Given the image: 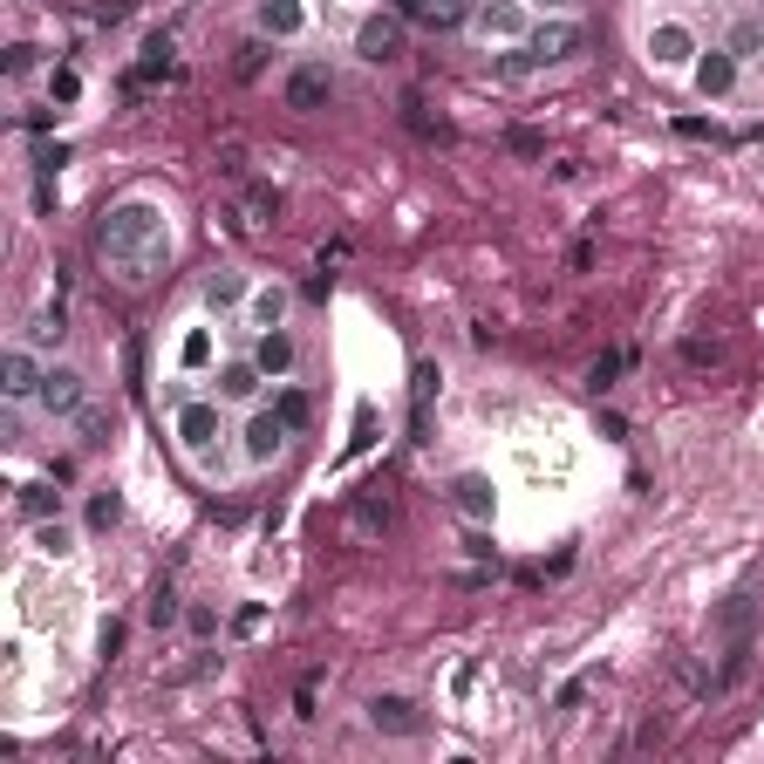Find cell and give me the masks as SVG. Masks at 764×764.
<instances>
[{"instance_id": "obj_1", "label": "cell", "mask_w": 764, "mask_h": 764, "mask_svg": "<svg viewBox=\"0 0 764 764\" xmlns=\"http://www.w3.org/2000/svg\"><path fill=\"white\" fill-rule=\"evenodd\" d=\"M96 253H103L123 280H151V273L171 260L164 212H157V205H144V198H130V205L103 212V226H96Z\"/></svg>"}, {"instance_id": "obj_2", "label": "cell", "mask_w": 764, "mask_h": 764, "mask_svg": "<svg viewBox=\"0 0 764 764\" xmlns=\"http://www.w3.org/2000/svg\"><path fill=\"white\" fill-rule=\"evenodd\" d=\"M219 437H226L219 403H178V444H185L191 458H212V451H219Z\"/></svg>"}, {"instance_id": "obj_3", "label": "cell", "mask_w": 764, "mask_h": 764, "mask_svg": "<svg viewBox=\"0 0 764 764\" xmlns=\"http://www.w3.org/2000/svg\"><path fill=\"white\" fill-rule=\"evenodd\" d=\"M355 55H362V62H396V55H403V14L362 21V28H355Z\"/></svg>"}, {"instance_id": "obj_4", "label": "cell", "mask_w": 764, "mask_h": 764, "mask_svg": "<svg viewBox=\"0 0 764 764\" xmlns=\"http://www.w3.org/2000/svg\"><path fill=\"white\" fill-rule=\"evenodd\" d=\"M328 96H335V76H328V69H314V62H301V69L287 76V110L314 116V110H328Z\"/></svg>"}, {"instance_id": "obj_5", "label": "cell", "mask_w": 764, "mask_h": 764, "mask_svg": "<svg viewBox=\"0 0 764 764\" xmlns=\"http://www.w3.org/2000/svg\"><path fill=\"white\" fill-rule=\"evenodd\" d=\"M580 48H587V35H580L573 21H546V28H533V41H526L533 62H567V55H580Z\"/></svg>"}, {"instance_id": "obj_6", "label": "cell", "mask_w": 764, "mask_h": 764, "mask_svg": "<svg viewBox=\"0 0 764 764\" xmlns=\"http://www.w3.org/2000/svg\"><path fill=\"white\" fill-rule=\"evenodd\" d=\"M280 444H287L280 410H260V417H253V430H246V458H253V464H273V458H280Z\"/></svg>"}, {"instance_id": "obj_7", "label": "cell", "mask_w": 764, "mask_h": 764, "mask_svg": "<svg viewBox=\"0 0 764 764\" xmlns=\"http://www.w3.org/2000/svg\"><path fill=\"white\" fill-rule=\"evenodd\" d=\"M41 403H48L55 417H76L82 410V376L76 369H48V376H41Z\"/></svg>"}, {"instance_id": "obj_8", "label": "cell", "mask_w": 764, "mask_h": 764, "mask_svg": "<svg viewBox=\"0 0 764 764\" xmlns=\"http://www.w3.org/2000/svg\"><path fill=\"white\" fill-rule=\"evenodd\" d=\"M369 724L389 730V737H410V730H423V717L403 703V696H369Z\"/></svg>"}, {"instance_id": "obj_9", "label": "cell", "mask_w": 764, "mask_h": 764, "mask_svg": "<svg viewBox=\"0 0 764 764\" xmlns=\"http://www.w3.org/2000/svg\"><path fill=\"white\" fill-rule=\"evenodd\" d=\"M696 89H703V96H730V89H737V62H730L724 48H710V55L696 62Z\"/></svg>"}, {"instance_id": "obj_10", "label": "cell", "mask_w": 764, "mask_h": 764, "mask_svg": "<svg viewBox=\"0 0 764 764\" xmlns=\"http://www.w3.org/2000/svg\"><path fill=\"white\" fill-rule=\"evenodd\" d=\"M451 498H458V512L464 519H492V478H478V471H464L458 485H451Z\"/></svg>"}, {"instance_id": "obj_11", "label": "cell", "mask_w": 764, "mask_h": 764, "mask_svg": "<svg viewBox=\"0 0 764 764\" xmlns=\"http://www.w3.org/2000/svg\"><path fill=\"white\" fill-rule=\"evenodd\" d=\"M437 362H417L410 369V410H417V444H423V430H430V396H437Z\"/></svg>"}, {"instance_id": "obj_12", "label": "cell", "mask_w": 764, "mask_h": 764, "mask_svg": "<svg viewBox=\"0 0 764 764\" xmlns=\"http://www.w3.org/2000/svg\"><path fill=\"white\" fill-rule=\"evenodd\" d=\"M157 76H171V35H151V41H144V62H137V76L123 82V89L137 96V89H144V82H157Z\"/></svg>"}, {"instance_id": "obj_13", "label": "cell", "mask_w": 764, "mask_h": 764, "mask_svg": "<svg viewBox=\"0 0 764 764\" xmlns=\"http://www.w3.org/2000/svg\"><path fill=\"white\" fill-rule=\"evenodd\" d=\"M41 376L48 369H35V355H21V348L7 355V396H41Z\"/></svg>"}, {"instance_id": "obj_14", "label": "cell", "mask_w": 764, "mask_h": 764, "mask_svg": "<svg viewBox=\"0 0 764 764\" xmlns=\"http://www.w3.org/2000/svg\"><path fill=\"white\" fill-rule=\"evenodd\" d=\"M260 35H301V7L294 0H260Z\"/></svg>"}, {"instance_id": "obj_15", "label": "cell", "mask_w": 764, "mask_h": 764, "mask_svg": "<svg viewBox=\"0 0 764 764\" xmlns=\"http://www.w3.org/2000/svg\"><path fill=\"white\" fill-rule=\"evenodd\" d=\"M689 48H696V41H689V28H676V21H669V28H655V35H649V55H655V62H683Z\"/></svg>"}, {"instance_id": "obj_16", "label": "cell", "mask_w": 764, "mask_h": 764, "mask_svg": "<svg viewBox=\"0 0 764 764\" xmlns=\"http://www.w3.org/2000/svg\"><path fill=\"white\" fill-rule=\"evenodd\" d=\"M253 389H260V362H253V369H246V362H232L226 376H219V396H226V403H246Z\"/></svg>"}, {"instance_id": "obj_17", "label": "cell", "mask_w": 764, "mask_h": 764, "mask_svg": "<svg viewBox=\"0 0 764 764\" xmlns=\"http://www.w3.org/2000/svg\"><path fill=\"white\" fill-rule=\"evenodd\" d=\"M253 362H260V369H267V376H280V369H287V362H294V342H287V335H280V328H267V335H260V355H253Z\"/></svg>"}, {"instance_id": "obj_18", "label": "cell", "mask_w": 764, "mask_h": 764, "mask_svg": "<svg viewBox=\"0 0 764 764\" xmlns=\"http://www.w3.org/2000/svg\"><path fill=\"white\" fill-rule=\"evenodd\" d=\"M464 14H471V0H417V21H430V28H458Z\"/></svg>"}, {"instance_id": "obj_19", "label": "cell", "mask_w": 764, "mask_h": 764, "mask_svg": "<svg viewBox=\"0 0 764 764\" xmlns=\"http://www.w3.org/2000/svg\"><path fill=\"white\" fill-rule=\"evenodd\" d=\"M478 28H485V35H519V28H526V14H519L512 0H498V7H485V14H478Z\"/></svg>"}, {"instance_id": "obj_20", "label": "cell", "mask_w": 764, "mask_h": 764, "mask_svg": "<svg viewBox=\"0 0 764 764\" xmlns=\"http://www.w3.org/2000/svg\"><path fill=\"white\" fill-rule=\"evenodd\" d=\"M76 430H82V444H89V451H96V444H110V410H89V403H82V410H76Z\"/></svg>"}, {"instance_id": "obj_21", "label": "cell", "mask_w": 764, "mask_h": 764, "mask_svg": "<svg viewBox=\"0 0 764 764\" xmlns=\"http://www.w3.org/2000/svg\"><path fill=\"white\" fill-rule=\"evenodd\" d=\"M55 505H62V492H48V485H21V512H28V519H55Z\"/></svg>"}, {"instance_id": "obj_22", "label": "cell", "mask_w": 764, "mask_h": 764, "mask_svg": "<svg viewBox=\"0 0 764 764\" xmlns=\"http://www.w3.org/2000/svg\"><path fill=\"white\" fill-rule=\"evenodd\" d=\"M239 294H246V280H239V273H212V280H205V301H212V307H232Z\"/></svg>"}, {"instance_id": "obj_23", "label": "cell", "mask_w": 764, "mask_h": 764, "mask_svg": "<svg viewBox=\"0 0 764 764\" xmlns=\"http://www.w3.org/2000/svg\"><path fill=\"white\" fill-rule=\"evenodd\" d=\"M280 314H287V294H280V287H267V294L253 301V321H260V328H280Z\"/></svg>"}, {"instance_id": "obj_24", "label": "cell", "mask_w": 764, "mask_h": 764, "mask_svg": "<svg viewBox=\"0 0 764 764\" xmlns=\"http://www.w3.org/2000/svg\"><path fill=\"white\" fill-rule=\"evenodd\" d=\"M116 519H123V498H116V492L89 498V526H116Z\"/></svg>"}, {"instance_id": "obj_25", "label": "cell", "mask_w": 764, "mask_h": 764, "mask_svg": "<svg viewBox=\"0 0 764 764\" xmlns=\"http://www.w3.org/2000/svg\"><path fill=\"white\" fill-rule=\"evenodd\" d=\"M614 376H621V355H601V362H594V369H587V389H594V396H601V389H608Z\"/></svg>"}, {"instance_id": "obj_26", "label": "cell", "mask_w": 764, "mask_h": 764, "mask_svg": "<svg viewBox=\"0 0 764 764\" xmlns=\"http://www.w3.org/2000/svg\"><path fill=\"white\" fill-rule=\"evenodd\" d=\"M273 410H280V423H287V430H301V423H307V396H294V389H287Z\"/></svg>"}, {"instance_id": "obj_27", "label": "cell", "mask_w": 764, "mask_h": 764, "mask_svg": "<svg viewBox=\"0 0 764 764\" xmlns=\"http://www.w3.org/2000/svg\"><path fill=\"white\" fill-rule=\"evenodd\" d=\"M724 628H730V635H744V628H751V594H737V601L724 608Z\"/></svg>"}, {"instance_id": "obj_28", "label": "cell", "mask_w": 764, "mask_h": 764, "mask_svg": "<svg viewBox=\"0 0 764 764\" xmlns=\"http://www.w3.org/2000/svg\"><path fill=\"white\" fill-rule=\"evenodd\" d=\"M151 621H157V628L178 621V594H171V587H157V594H151Z\"/></svg>"}, {"instance_id": "obj_29", "label": "cell", "mask_w": 764, "mask_h": 764, "mask_svg": "<svg viewBox=\"0 0 764 764\" xmlns=\"http://www.w3.org/2000/svg\"><path fill=\"white\" fill-rule=\"evenodd\" d=\"M28 335H35V342H62L69 328H62V314H41V321H35V328H28Z\"/></svg>"}, {"instance_id": "obj_30", "label": "cell", "mask_w": 764, "mask_h": 764, "mask_svg": "<svg viewBox=\"0 0 764 764\" xmlns=\"http://www.w3.org/2000/svg\"><path fill=\"white\" fill-rule=\"evenodd\" d=\"M355 519H362V526L376 533V526H389V505H376V498H362V505H355Z\"/></svg>"}, {"instance_id": "obj_31", "label": "cell", "mask_w": 764, "mask_h": 764, "mask_svg": "<svg viewBox=\"0 0 764 764\" xmlns=\"http://www.w3.org/2000/svg\"><path fill=\"white\" fill-rule=\"evenodd\" d=\"M260 55H267V48H260V41H246V48H239V62H232V69H239V76H260Z\"/></svg>"}, {"instance_id": "obj_32", "label": "cell", "mask_w": 764, "mask_h": 764, "mask_svg": "<svg viewBox=\"0 0 764 764\" xmlns=\"http://www.w3.org/2000/svg\"><path fill=\"white\" fill-rule=\"evenodd\" d=\"M35 164H41V171H62V164H69V151H62V144H41Z\"/></svg>"}, {"instance_id": "obj_33", "label": "cell", "mask_w": 764, "mask_h": 764, "mask_svg": "<svg viewBox=\"0 0 764 764\" xmlns=\"http://www.w3.org/2000/svg\"><path fill=\"white\" fill-rule=\"evenodd\" d=\"M683 355H689V362H696V369H703V362H717L724 348H717V342H683Z\"/></svg>"}, {"instance_id": "obj_34", "label": "cell", "mask_w": 764, "mask_h": 764, "mask_svg": "<svg viewBox=\"0 0 764 764\" xmlns=\"http://www.w3.org/2000/svg\"><path fill=\"white\" fill-rule=\"evenodd\" d=\"M41 553H69V533L62 526H41Z\"/></svg>"}, {"instance_id": "obj_35", "label": "cell", "mask_w": 764, "mask_h": 764, "mask_svg": "<svg viewBox=\"0 0 764 764\" xmlns=\"http://www.w3.org/2000/svg\"><path fill=\"white\" fill-rule=\"evenodd\" d=\"M758 41H764V35H758V21H737V55H751Z\"/></svg>"}, {"instance_id": "obj_36", "label": "cell", "mask_w": 764, "mask_h": 764, "mask_svg": "<svg viewBox=\"0 0 764 764\" xmlns=\"http://www.w3.org/2000/svg\"><path fill=\"white\" fill-rule=\"evenodd\" d=\"M512 151H526V157H539L546 144H539V130H512Z\"/></svg>"}, {"instance_id": "obj_37", "label": "cell", "mask_w": 764, "mask_h": 764, "mask_svg": "<svg viewBox=\"0 0 764 764\" xmlns=\"http://www.w3.org/2000/svg\"><path fill=\"white\" fill-rule=\"evenodd\" d=\"M205 355H212V342H205V335H191V342H185V369H198Z\"/></svg>"}]
</instances>
